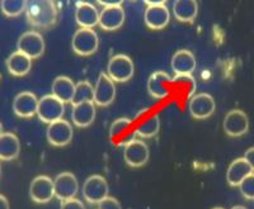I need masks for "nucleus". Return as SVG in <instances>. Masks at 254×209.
I'll use <instances>...</instances> for the list:
<instances>
[{
  "label": "nucleus",
  "mask_w": 254,
  "mask_h": 209,
  "mask_svg": "<svg viewBox=\"0 0 254 209\" xmlns=\"http://www.w3.org/2000/svg\"><path fill=\"white\" fill-rule=\"evenodd\" d=\"M75 6V20L80 28L93 29L98 24L99 12L97 6L88 1H78Z\"/></svg>",
  "instance_id": "nucleus-18"
},
{
  "label": "nucleus",
  "mask_w": 254,
  "mask_h": 209,
  "mask_svg": "<svg viewBox=\"0 0 254 209\" xmlns=\"http://www.w3.org/2000/svg\"><path fill=\"white\" fill-rule=\"evenodd\" d=\"M17 47L18 51L28 56L31 60L38 58L45 52V40L38 32L29 31L18 38Z\"/></svg>",
  "instance_id": "nucleus-12"
},
{
  "label": "nucleus",
  "mask_w": 254,
  "mask_h": 209,
  "mask_svg": "<svg viewBox=\"0 0 254 209\" xmlns=\"http://www.w3.org/2000/svg\"><path fill=\"white\" fill-rule=\"evenodd\" d=\"M243 157L246 158L247 162L249 163V166L252 167V171L254 172V147H251V149L247 150L244 152V156Z\"/></svg>",
  "instance_id": "nucleus-34"
},
{
  "label": "nucleus",
  "mask_w": 254,
  "mask_h": 209,
  "mask_svg": "<svg viewBox=\"0 0 254 209\" xmlns=\"http://www.w3.org/2000/svg\"><path fill=\"white\" fill-rule=\"evenodd\" d=\"M74 136V129L71 124L65 119L56 120L49 124L46 129V138L49 144L55 147H64L69 145Z\"/></svg>",
  "instance_id": "nucleus-11"
},
{
  "label": "nucleus",
  "mask_w": 254,
  "mask_h": 209,
  "mask_svg": "<svg viewBox=\"0 0 254 209\" xmlns=\"http://www.w3.org/2000/svg\"><path fill=\"white\" fill-rule=\"evenodd\" d=\"M111 142L115 145H122L128 144L130 141L133 140L135 136V129H132V120L130 118L121 117L113 120L112 124L110 127V132H108Z\"/></svg>",
  "instance_id": "nucleus-15"
},
{
  "label": "nucleus",
  "mask_w": 254,
  "mask_h": 209,
  "mask_svg": "<svg viewBox=\"0 0 254 209\" xmlns=\"http://www.w3.org/2000/svg\"><path fill=\"white\" fill-rule=\"evenodd\" d=\"M172 10L177 20L183 23H190L198 14V3L196 0H176Z\"/></svg>",
  "instance_id": "nucleus-22"
},
{
  "label": "nucleus",
  "mask_w": 254,
  "mask_h": 209,
  "mask_svg": "<svg viewBox=\"0 0 254 209\" xmlns=\"http://www.w3.org/2000/svg\"><path fill=\"white\" fill-rule=\"evenodd\" d=\"M6 69L13 76H26L32 67V60L19 51L13 52L8 58H6Z\"/></svg>",
  "instance_id": "nucleus-26"
},
{
  "label": "nucleus",
  "mask_w": 254,
  "mask_h": 209,
  "mask_svg": "<svg viewBox=\"0 0 254 209\" xmlns=\"http://www.w3.org/2000/svg\"><path fill=\"white\" fill-rule=\"evenodd\" d=\"M97 109L93 102H87L78 105H72L71 120L78 128H87L94 122Z\"/></svg>",
  "instance_id": "nucleus-20"
},
{
  "label": "nucleus",
  "mask_w": 254,
  "mask_h": 209,
  "mask_svg": "<svg viewBox=\"0 0 254 209\" xmlns=\"http://www.w3.org/2000/svg\"><path fill=\"white\" fill-rule=\"evenodd\" d=\"M98 4L104 6H113V5H122L121 0H115V1H111V0H107V1H103V0H99Z\"/></svg>",
  "instance_id": "nucleus-35"
},
{
  "label": "nucleus",
  "mask_w": 254,
  "mask_h": 209,
  "mask_svg": "<svg viewBox=\"0 0 254 209\" xmlns=\"http://www.w3.org/2000/svg\"><path fill=\"white\" fill-rule=\"evenodd\" d=\"M172 83V78L165 71H155L150 75L147 80V92L155 99H164L171 94L167 85Z\"/></svg>",
  "instance_id": "nucleus-21"
},
{
  "label": "nucleus",
  "mask_w": 254,
  "mask_h": 209,
  "mask_svg": "<svg viewBox=\"0 0 254 209\" xmlns=\"http://www.w3.org/2000/svg\"><path fill=\"white\" fill-rule=\"evenodd\" d=\"M99 46V38L94 29L79 28L71 40L72 51L79 56H90L95 53Z\"/></svg>",
  "instance_id": "nucleus-4"
},
{
  "label": "nucleus",
  "mask_w": 254,
  "mask_h": 209,
  "mask_svg": "<svg viewBox=\"0 0 254 209\" xmlns=\"http://www.w3.org/2000/svg\"><path fill=\"white\" fill-rule=\"evenodd\" d=\"M212 209H225V208H221V207H215V208H212Z\"/></svg>",
  "instance_id": "nucleus-39"
},
{
  "label": "nucleus",
  "mask_w": 254,
  "mask_h": 209,
  "mask_svg": "<svg viewBox=\"0 0 254 209\" xmlns=\"http://www.w3.org/2000/svg\"><path fill=\"white\" fill-rule=\"evenodd\" d=\"M115 98V81L108 76L107 72H101L94 86V99H93V103L97 106H108L113 103Z\"/></svg>",
  "instance_id": "nucleus-14"
},
{
  "label": "nucleus",
  "mask_w": 254,
  "mask_h": 209,
  "mask_svg": "<svg viewBox=\"0 0 254 209\" xmlns=\"http://www.w3.org/2000/svg\"><path fill=\"white\" fill-rule=\"evenodd\" d=\"M231 209H248V208H247V207H244V206H234Z\"/></svg>",
  "instance_id": "nucleus-37"
},
{
  "label": "nucleus",
  "mask_w": 254,
  "mask_h": 209,
  "mask_svg": "<svg viewBox=\"0 0 254 209\" xmlns=\"http://www.w3.org/2000/svg\"><path fill=\"white\" fill-rule=\"evenodd\" d=\"M38 99L33 93L22 92L13 101V112L19 118H32L37 114Z\"/></svg>",
  "instance_id": "nucleus-17"
},
{
  "label": "nucleus",
  "mask_w": 254,
  "mask_h": 209,
  "mask_svg": "<svg viewBox=\"0 0 254 209\" xmlns=\"http://www.w3.org/2000/svg\"><path fill=\"white\" fill-rule=\"evenodd\" d=\"M27 3L26 0H3L0 1V8L6 17L14 18L26 12Z\"/></svg>",
  "instance_id": "nucleus-29"
},
{
  "label": "nucleus",
  "mask_w": 254,
  "mask_h": 209,
  "mask_svg": "<svg viewBox=\"0 0 254 209\" xmlns=\"http://www.w3.org/2000/svg\"><path fill=\"white\" fill-rule=\"evenodd\" d=\"M135 74V66L130 56L124 53L115 54L107 65V75L115 83H126Z\"/></svg>",
  "instance_id": "nucleus-2"
},
{
  "label": "nucleus",
  "mask_w": 254,
  "mask_h": 209,
  "mask_svg": "<svg viewBox=\"0 0 254 209\" xmlns=\"http://www.w3.org/2000/svg\"><path fill=\"white\" fill-rule=\"evenodd\" d=\"M126 19V13L122 5L104 6L99 12L98 26L104 31H117L121 28Z\"/></svg>",
  "instance_id": "nucleus-16"
},
{
  "label": "nucleus",
  "mask_w": 254,
  "mask_h": 209,
  "mask_svg": "<svg viewBox=\"0 0 254 209\" xmlns=\"http://www.w3.org/2000/svg\"><path fill=\"white\" fill-rule=\"evenodd\" d=\"M60 209H85V206H84V203L80 199L74 198V199L61 202Z\"/></svg>",
  "instance_id": "nucleus-33"
},
{
  "label": "nucleus",
  "mask_w": 254,
  "mask_h": 209,
  "mask_svg": "<svg viewBox=\"0 0 254 209\" xmlns=\"http://www.w3.org/2000/svg\"><path fill=\"white\" fill-rule=\"evenodd\" d=\"M239 192L247 201H254V172L249 174L242 183L239 184Z\"/></svg>",
  "instance_id": "nucleus-30"
},
{
  "label": "nucleus",
  "mask_w": 254,
  "mask_h": 209,
  "mask_svg": "<svg viewBox=\"0 0 254 209\" xmlns=\"http://www.w3.org/2000/svg\"><path fill=\"white\" fill-rule=\"evenodd\" d=\"M222 128L230 137L244 136L249 129V118L242 109H233L224 118Z\"/></svg>",
  "instance_id": "nucleus-10"
},
{
  "label": "nucleus",
  "mask_w": 254,
  "mask_h": 209,
  "mask_svg": "<svg viewBox=\"0 0 254 209\" xmlns=\"http://www.w3.org/2000/svg\"><path fill=\"white\" fill-rule=\"evenodd\" d=\"M4 131H3V126H1V123H0V136L3 135Z\"/></svg>",
  "instance_id": "nucleus-38"
},
{
  "label": "nucleus",
  "mask_w": 254,
  "mask_h": 209,
  "mask_svg": "<svg viewBox=\"0 0 254 209\" xmlns=\"http://www.w3.org/2000/svg\"><path fill=\"white\" fill-rule=\"evenodd\" d=\"M252 167L244 157L235 158L233 162L229 165L228 171H226V181L231 186H239L244 179L252 174Z\"/></svg>",
  "instance_id": "nucleus-23"
},
{
  "label": "nucleus",
  "mask_w": 254,
  "mask_h": 209,
  "mask_svg": "<svg viewBox=\"0 0 254 209\" xmlns=\"http://www.w3.org/2000/svg\"><path fill=\"white\" fill-rule=\"evenodd\" d=\"M0 176H1V165H0Z\"/></svg>",
  "instance_id": "nucleus-40"
},
{
  "label": "nucleus",
  "mask_w": 254,
  "mask_h": 209,
  "mask_svg": "<svg viewBox=\"0 0 254 209\" xmlns=\"http://www.w3.org/2000/svg\"><path fill=\"white\" fill-rule=\"evenodd\" d=\"M20 152L19 138L12 132H4L0 136V160L10 161L18 157Z\"/></svg>",
  "instance_id": "nucleus-25"
},
{
  "label": "nucleus",
  "mask_w": 254,
  "mask_h": 209,
  "mask_svg": "<svg viewBox=\"0 0 254 209\" xmlns=\"http://www.w3.org/2000/svg\"><path fill=\"white\" fill-rule=\"evenodd\" d=\"M98 209H122L121 203L116 198L106 197L98 203Z\"/></svg>",
  "instance_id": "nucleus-32"
},
{
  "label": "nucleus",
  "mask_w": 254,
  "mask_h": 209,
  "mask_svg": "<svg viewBox=\"0 0 254 209\" xmlns=\"http://www.w3.org/2000/svg\"><path fill=\"white\" fill-rule=\"evenodd\" d=\"M150 150L142 140L133 138L124 146L125 162L131 167H141L149 161Z\"/></svg>",
  "instance_id": "nucleus-8"
},
{
  "label": "nucleus",
  "mask_w": 254,
  "mask_h": 209,
  "mask_svg": "<svg viewBox=\"0 0 254 209\" xmlns=\"http://www.w3.org/2000/svg\"><path fill=\"white\" fill-rule=\"evenodd\" d=\"M216 103L212 95L207 93H198L190 98L188 110L194 119H206L215 113Z\"/></svg>",
  "instance_id": "nucleus-13"
},
{
  "label": "nucleus",
  "mask_w": 254,
  "mask_h": 209,
  "mask_svg": "<svg viewBox=\"0 0 254 209\" xmlns=\"http://www.w3.org/2000/svg\"><path fill=\"white\" fill-rule=\"evenodd\" d=\"M160 131V118L158 114H151L142 119L135 128V136L140 138H153Z\"/></svg>",
  "instance_id": "nucleus-27"
},
{
  "label": "nucleus",
  "mask_w": 254,
  "mask_h": 209,
  "mask_svg": "<svg viewBox=\"0 0 254 209\" xmlns=\"http://www.w3.org/2000/svg\"><path fill=\"white\" fill-rule=\"evenodd\" d=\"M147 8L144 13V20L147 28L159 31L171 22V12L165 1H146Z\"/></svg>",
  "instance_id": "nucleus-5"
},
{
  "label": "nucleus",
  "mask_w": 254,
  "mask_h": 209,
  "mask_svg": "<svg viewBox=\"0 0 254 209\" xmlns=\"http://www.w3.org/2000/svg\"><path fill=\"white\" fill-rule=\"evenodd\" d=\"M65 113V104L52 94L44 95L38 99L37 117L44 123H54L56 120L63 119Z\"/></svg>",
  "instance_id": "nucleus-3"
},
{
  "label": "nucleus",
  "mask_w": 254,
  "mask_h": 209,
  "mask_svg": "<svg viewBox=\"0 0 254 209\" xmlns=\"http://www.w3.org/2000/svg\"><path fill=\"white\" fill-rule=\"evenodd\" d=\"M0 209H10L8 199L3 194H0Z\"/></svg>",
  "instance_id": "nucleus-36"
},
{
  "label": "nucleus",
  "mask_w": 254,
  "mask_h": 209,
  "mask_svg": "<svg viewBox=\"0 0 254 209\" xmlns=\"http://www.w3.org/2000/svg\"><path fill=\"white\" fill-rule=\"evenodd\" d=\"M196 57L188 50H178L171 61L172 70L176 75H192L196 70Z\"/></svg>",
  "instance_id": "nucleus-19"
},
{
  "label": "nucleus",
  "mask_w": 254,
  "mask_h": 209,
  "mask_svg": "<svg viewBox=\"0 0 254 209\" xmlns=\"http://www.w3.org/2000/svg\"><path fill=\"white\" fill-rule=\"evenodd\" d=\"M51 90L52 95L58 98L64 104L71 103L74 93H75V84L70 78L61 75L52 81Z\"/></svg>",
  "instance_id": "nucleus-24"
},
{
  "label": "nucleus",
  "mask_w": 254,
  "mask_h": 209,
  "mask_svg": "<svg viewBox=\"0 0 254 209\" xmlns=\"http://www.w3.org/2000/svg\"><path fill=\"white\" fill-rule=\"evenodd\" d=\"M83 198L88 203L98 204L102 199L108 197L110 193V186L107 180L102 175H90L87 180L84 181L83 188H81Z\"/></svg>",
  "instance_id": "nucleus-6"
},
{
  "label": "nucleus",
  "mask_w": 254,
  "mask_h": 209,
  "mask_svg": "<svg viewBox=\"0 0 254 209\" xmlns=\"http://www.w3.org/2000/svg\"><path fill=\"white\" fill-rule=\"evenodd\" d=\"M26 17L31 26L50 28L58 20V8L51 0H33L27 3Z\"/></svg>",
  "instance_id": "nucleus-1"
},
{
  "label": "nucleus",
  "mask_w": 254,
  "mask_h": 209,
  "mask_svg": "<svg viewBox=\"0 0 254 209\" xmlns=\"http://www.w3.org/2000/svg\"><path fill=\"white\" fill-rule=\"evenodd\" d=\"M29 197L35 203H49L55 198L54 180L47 175H38L29 184Z\"/></svg>",
  "instance_id": "nucleus-7"
},
{
  "label": "nucleus",
  "mask_w": 254,
  "mask_h": 209,
  "mask_svg": "<svg viewBox=\"0 0 254 209\" xmlns=\"http://www.w3.org/2000/svg\"><path fill=\"white\" fill-rule=\"evenodd\" d=\"M172 83H177L178 85H182L187 88L190 97H193V93L196 92V80L193 79L192 75H176L172 78Z\"/></svg>",
  "instance_id": "nucleus-31"
},
{
  "label": "nucleus",
  "mask_w": 254,
  "mask_h": 209,
  "mask_svg": "<svg viewBox=\"0 0 254 209\" xmlns=\"http://www.w3.org/2000/svg\"><path fill=\"white\" fill-rule=\"evenodd\" d=\"M93 99H94V86H92L89 81L83 80L75 84V93L71 101L72 105L93 102Z\"/></svg>",
  "instance_id": "nucleus-28"
},
{
  "label": "nucleus",
  "mask_w": 254,
  "mask_h": 209,
  "mask_svg": "<svg viewBox=\"0 0 254 209\" xmlns=\"http://www.w3.org/2000/svg\"><path fill=\"white\" fill-rule=\"evenodd\" d=\"M54 188H55L56 199H59L60 202L74 199L79 192L78 179L72 172H60L54 180Z\"/></svg>",
  "instance_id": "nucleus-9"
}]
</instances>
